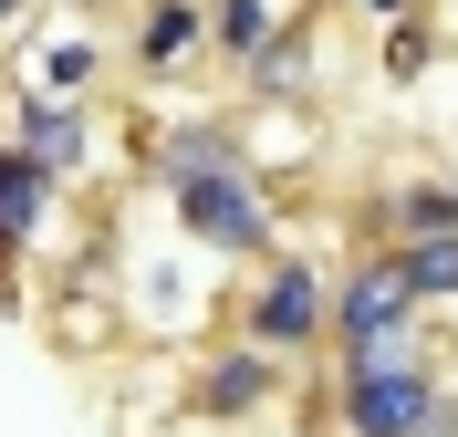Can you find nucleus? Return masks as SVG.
I'll use <instances>...</instances> for the list:
<instances>
[{"mask_svg": "<svg viewBox=\"0 0 458 437\" xmlns=\"http://www.w3.org/2000/svg\"><path fill=\"white\" fill-rule=\"evenodd\" d=\"M146 167H157V198L177 208V230L199 240L208 261H271L282 198H271V177H260V156L240 146L229 115H177Z\"/></svg>", "mask_w": 458, "mask_h": 437, "instance_id": "obj_1", "label": "nucleus"}, {"mask_svg": "<svg viewBox=\"0 0 458 437\" xmlns=\"http://www.w3.org/2000/svg\"><path fill=\"white\" fill-rule=\"evenodd\" d=\"M448 354L428 333H396V344H365V354H334V427L344 437H417Z\"/></svg>", "mask_w": 458, "mask_h": 437, "instance_id": "obj_2", "label": "nucleus"}, {"mask_svg": "<svg viewBox=\"0 0 458 437\" xmlns=\"http://www.w3.org/2000/svg\"><path fill=\"white\" fill-rule=\"evenodd\" d=\"M240 333H250V344H271L282 365L323 354V333H334V271L302 261V250L250 261V282H240Z\"/></svg>", "mask_w": 458, "mask_h": 437, "instance_id": "obj_3", "label": "nucleus"}, {"mask_svg": "<svg viewBox=\"0 0 458 437\" xmlns=\"http://www.w3.org/2000/svg\"><path fill=\"white\" fill-rule=\"evenodd\" d=\"M396 333H428V302L406 291V271L386 261V250L344 261L334 271V333H323V344H334V354H365V344H396Z\"/></svg>", "mask_w": 458, "mask_h": 437, "instance_id": "obj_4", "label": "nucleus"}, {"mask_svg": "<svg viewBox=\"0 0 458 437\" xmlns=\"http://www.w3.org/2000/svg\"><path fill=\"white\" fill-rule=\"evenodd\" d=\"M53 208H63V177L31 146H0V313H21V261L42 250Z\"/></svg>", "mask_w": 458, "mask_h": 437, "instance_id": "obj_5", "label": "nucleus"}, {"mask_svg": "<svg viewBox=\"0 0 458 437\" xmlns=\"http://www.w3.org/2000/svg\"><path fill=\"white\" fill-rule=\"evenodd\" d=\"M282 375H292L282 354L240 333V344H208V354H199V375H188V407H199L208 427H240V416H260L271 396H282Z\"/></svg>", "mask_w": 458, "mask_h": 437, "instance_id": "obj_6", "label": "nucleus"}, {"mask_svg": "<svg viewBox=\"0 0 458 437\" xmlns=\"http://www.w3.org/2000/svg\"><path fill=\"white\" fill-rule=\"evenodd\" d=\"M448 230H458V177H396V188L365 208V250H396V240H448Z\"/></svg>", "mask_w": 458, "mask_h": 437, "instance_id": "obj_7", "label": "nucleus"}, {"mask_svg": "<svg viewBox=\"0 0 458 437\" xmlns=\"http://www.w3.org/2000/svg\"><path fill=\"white\" fill-rule=\"evenodd\" d=\"M11 146H31L53 177H73V167L94 156V115L73 105V94H42V84H31V94H21V115H11Z\"/></svg>", "mask_w": 458, "mask_h": 437, "instance_id": "obj_8", "label": "nucleus"}, {"mask_svg": "<svg viewBox=\"0 0 458 437\" xmlns=\"http://www.w3.org/2000/svg\"><path fill=\"white\" fill-rule=\"evenodd\" d=\"M208 53V0H146L136 11V42H125V63L136 73H177V63Z\"/></svg>", "mask_w": 458, "mask_h": 437, "instance_id": "obj_9", "label": "nucleus"}, {"mask_svg": "<svg viewBox=\"0 0 458 437\" xmlns=\"http://www.w3.org/2000/svg\"><path fill=\"white\" fill-rule=\"evenodd\" d=\"M240 94H250V105H302V94H313V21L271 31V42L240 63Z\"/></svg>", "mask_w": 458, "mask_h": 437, "instance_id": "obj_10", "label": "nucleus"}, {"mask_svg": "<svg viewBox=\"0 0 458 437\" xmlns=\"http://www.w3.org/2000/svg\"><path fill=\"white\" fill-rule=\"evenodd\" d=\"M292 21H302V0H208V53L240 73V63H250L271 31H292Z\"/></svg>", "mask_w": 458, "mask_h": 437, "instance_id": "obj_11", "label": "nucleus"}, {"mask_svg": "<svg viewBox=\"0 0 458 437\" xmlns=\"http://www.w3.org/2000/svg\"><path fill=\"white\" fill-rule=\"evenodd\" d=\"M386 261L406 271V291H417L428 313H437V302H458V230H448V240H396Z\"/></svg>", "mask_w": 458, "mask_h": 437, "instance_id": "obj_12", "label": "nucleus"}, {"mask_svg": "<svg viewBox=\"0 0 458 437\" xmlns=\"http://www.w3.org/2000/svg\"><path fill=\"white\" fill-rule=\"evenodd\" d=\"M437 63V21L428 11H406V21H386V84H417Z\"/></svg>", "mask_w": 458, "mask_h": 437, "instance_id": "obj_13", "label": "nucleus"}, {"mask_svg": "<svg viewBox=\"0 0 458 437\" xmlns=\"http://www.w3.org/2000/svg\"><path fill=\"white\" fill-rule=\"evenodd\" d=\"M84 73H94V53H84V42H53V63H42V94H73Z\"/></svg>", "mask_w": 458, "mask_h": 437, "instance_id": "obj_14", "label": "nucleus"}, {"mask_svg": "<svg viewBox=\"0 0 458 437\" xmlns=\"http://www.w3.org/2000/svg\"><path fill=\"white\" fill-rule=\"evenodd\" d=\"M417 437H458V375H437V396H428V416H417Z\"/></svg>", "mask_w": 458, "mask_h": 437, "instance_id": "obj_15", "label": "nucleus"}, {"mask_svg": "<svg viewBox=\"0 0 458 437\" xmlns=\"http://www.w3.org/2000/svg\"><path fill=\"white\" fill-rule=\"evenodd\" d=\"M365 11H375V21H406V11H417V0H365Z\"/></svg>", "mask_w": 458, "mask_h": 437, "instance_id": "obj_16", "label": "nucleus"}, {"mask_svg": "<svg viewBox=\"0 0 458 437\" xmlns=\"http://www.w3.org/2000/svg\"><path fill=\"white\" fill-rule=\"evenodd\" d=\"M63 11H125V0H63Z\"/></svg>", "mask_w": 458, "mask_h": 437, "instance_id": "obj_17", "label": "nucleus"}, {"mask_svg": "<svg viewBox=\"0 0 458 437\" xmlns=\"http://www.w3.org/2000/svg\"><path fill=\"white\" fill-rule=\"evenodd\" d=\"M11 21H21V0H0V31H11Z\"/></svg>", "mask_w": 458, "mask_h": 437, "instance_id": "obj_18", "label": "nucleus"}]
</instances>
